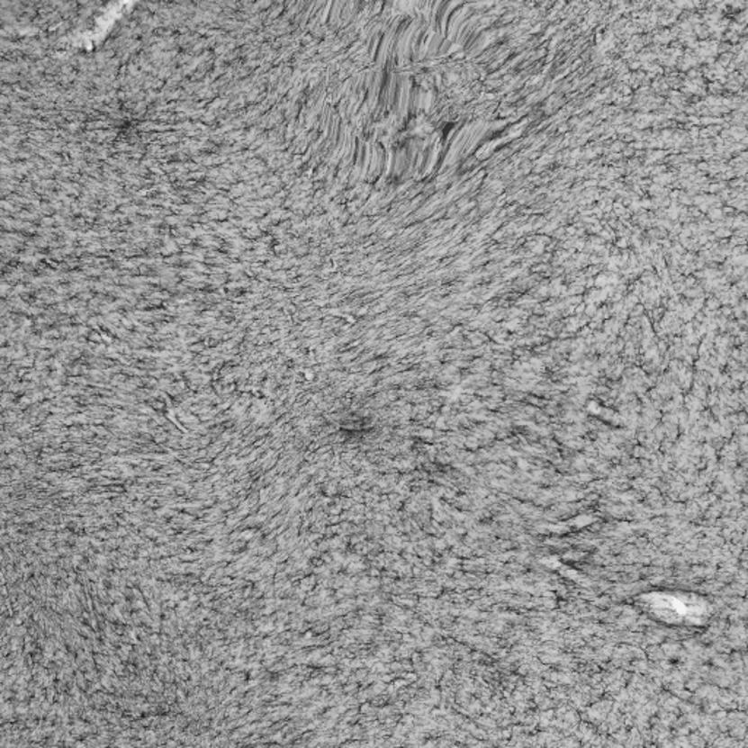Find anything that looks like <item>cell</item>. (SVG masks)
I'll return each instance as SVG.
<instances>
[{"mask_svg":"<svg viewBox=\"0 0 748 748\" xmlns=\"http://www.w3.org/2000/svg\"><path fill=\"white\" fill-rule=\"evenodd\" d=\"M651 608H653L656 614L662 618H670V620H690V618H698L703 616L702 604H689L680 597H672V595H652L646 598Z\"/></svg>","mask_w":748,"mask_h":748,"instance_id":"6da1fadb","label":"cell"}]
</instances>
